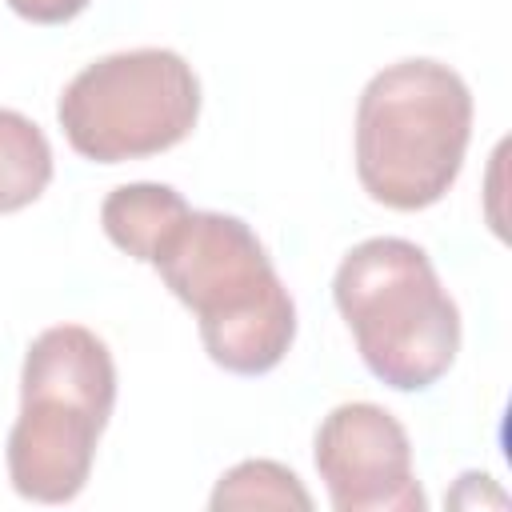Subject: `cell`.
Returning <instances> with one entry per match:
<instances>
[{
	"instance_id": "6da1fadb",
	"label": "cell",
	"mask_w": 512,
	"mask_h": 512,
	"mask_svg": "<svg viewBox=\"0 0 512 512\" xmlns=\"http://www.w3.org/2000/svg\"><path fill=\"white\" fill-rule=\"evenodd\" d=\"M148 268L196 316L208 360L232 376L272 372L296 340V304L268 248L228 212L188 208L152 248Z\"/></svg>"
},
{
	"instance_id": "7a4b0ae2",
	"label": "cell",
	"mask_w": 512,
	"mask_h": 512,
	"mask_svg": "<svg viewBox=\"0 0 512 512\" xmlns=\"http://www.w3.org/2000/svg\"><path fill=\"white\" fill-rule=\"evenodd\" d=\"M472 92L456 68L408 56L380 68L352 128L356 180L368 200L392 212H424L456 184L472 140Z\"/></svg>"
},
{
	"instance_id": "3957f363",
	"label": "cell",
	"mask_w": 512,
	"mask_h": 512,
	"mask_svg": "<svg viewBox=\"0 0 512 512\" xmlns=\"http://www.w3.org/2000/svg\"><path fill=\"white\" fill-rule=\"evenodd\" d=\"M116 408V364L84 324L44 328L20 368V416L8 432V480L32 504L84 492L100 432Z\"/></svg>"
},
{
	"instance_id": "277c9868",
	"label": "cell",
	"mask_w": 512,
	"mask_h": 512,
	"mask_svg": "<svg viewBox=\"0 0 512 512\" xmlns=\"http://www.w3.org/2000/svg\"><path fill=\"white\" fill-rule=\"evenodd\" d=\"M332 300L364 368L396 388H432L460 352V308L432 256L404 236H372L344 252Z\"/></svg>"
},
{
	"instance_id": "5b68a950",
	"label": "cell",
	"mask_w": 512,
	"mask_h": 512,
	"mask_svg": "<svg viewBox=\"0 0 512 512\" xmlns=\"http://www.w3.org/2000/svg\"><path fill=\"white\" fill-rule=\"evenodd\" d=\"M76 156L124 164L184 144L200 120V76L172 48H128L84 64L56 100Z\"/></svg>"
},
{
	"instance_id": "8992f818",
	"label": "cell",
	"mask_w": 512,
	"mask_h": 512,
	"mask_svg": "<svg viewBox=\"0 0 512 512\" xmlns=\"http://www.w3.org/2000/svg\"><path fill=\"white\" fill-rule=\"evenodd\" d=\"M312 464L336 512H424L404 424L372 404H336L312 440Z\"/></svg>"
},
{
	"instance_id": "52a82bcc",
	"label": "cell",
	"mask_w": 512,
	"mask_h": 512,
	"mask_svg": "<svg viewBox=\"0 0 512 512\" xmlns=\"http://www.w3.org/2000/svg\"><path fill=\"white\" fill-rule=\"evenodd\" d=\"M188 212V200L172 188V184H152V180H140V184H120L104 196L100 204V224H104V236L132 260L148 264L156 240Z\"/></svg>"
},
{
	"instance_id": "ba28073f",
	"label": "cell",
	"mask_w": 512,
	"mask_h": 512,
	"mask_svg": "<svg viewBox=\"0 0 512 512\" xmlns=\"http://www.w3.org/2000/svg\"><path fill=\"white\" fill-rule=\"evenodd\" d=\"M52 184V144L36 120L0 108V216L24 212Z\"/></svg>"
},
{
	"instance_id": "9c48e42d",
	"label": "cell",
	"mask_w": 512,
	"mask_h": 512,
	"mask_svg": "<svg viewBox=\"0 0 512 512\" xmlns=\"http://www.w3.org/2000/svg\"><path fill=\"white\" fill-rule=\"evenodd\" d=\"M208 508L212 512H232V508H296V512H308L312 508V496L308 488L300 484V476L276 460H240L232 464L212 496H208Z\"/></svg>"
},
{
	"instance_id": "30bf717a",
	"label": "cell",
	"mask_w": 512,
	"mask_h": 512,
	"mask_svg": "<svg viewBox=\"0 0 512 512\" xmlns=\"http://www.w3.org/2000/svg\"><path fill=\"white\" fill-rule=\"evenodd\" d=\"M20 20L28 24H68L76 20L92 0H4Z\"/></svg>"
}]
</instances>
